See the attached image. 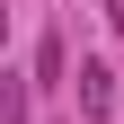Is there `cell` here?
<instances>
[{
    "label": "cell",
    "mask_w": 124,
    "mask_h": 124,
    "mask_svg": "<svg viewBox=\"0 0 124 124\" xmlns=\"http://www.w3.org/2000/svg\"><path fill=\"white\" fill-rule=\"evenodd\" d=\"M71 89H80V115H106V106H115V71H106L98 53L80 62V80H71Z\"/></svg>",
    "instance_id": "6da1fadb"
},
{
    "label": "cell",
    "mask_w": 124,
    "mask_h": 124,
    "mask_svg": "<svg viewBox=\"0 0 124 124\" xmlns=\"http://www.w3.org/2000/svg\"><path fill=\"white\" fill-rule=\"evenodd\" d=\"M36 89H71V53H62V36H53V27L36 36Z\"/></svg>",
    "instance_id": "7a4b0ae2"
},
{
    "label": "cell",
    "mask_w": 124,
    "mask_h": 124,
    "mask_svg": "<svg viewBox=\"0 0 124 124\" xmlns=\"http://www.w3.org/2000/svg\"><path fill=\"white\" fill-rule=\"evenodd\" d=\"M106 27H124V0H106Z\"/></svg>",
    "instance_id": "3957f363"
}]
</instances>
